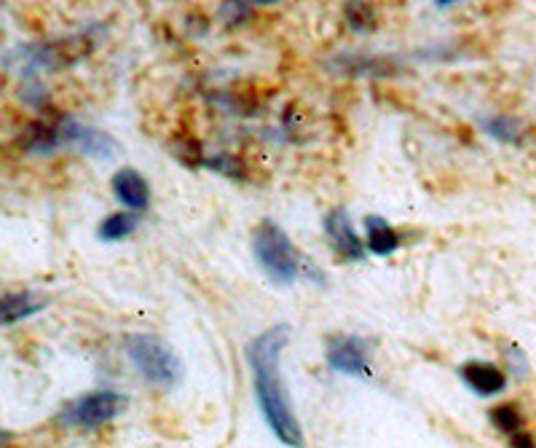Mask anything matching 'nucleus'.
I'll use <instances>...</instances> for the list:
<instances>
[{
  "label": "nucleus",
  "mask_w": 536,
  "mask_h": 448,
  "mask_svg": "<svg viewBox=\"0 0 536 448\" xmlns=\"http://www.w3.org/2000/svg\"><path fill=\"white\" fill-rule=\"evenodd\" d=\"M290 344V328L287 325H274L263 330L247 344L244 357L250 365L252 387H255V400H258L260 414L268 422L271 432L277 435L285 446H303V430L298 416H295L293 400L285 387L282 371H279V357Z\"/></svg>",
  "instance_id": "f257e3e1"
},
{
  "label": "nucleus",
  "mask_w": 536,
  "mask_h": 448,
  "mask_svg": "<svg viewBox=\"0 0 536 448\" xmlns=\"http://www.w3.org/2000/svg\"><path fill=\"white\" fill-rule=\"evenodd\" d=\"M252 255L258 261L260 271L274 285H293L303 274V255L295 250L293 239L274 220H260L258 229L252 231Z\"/></svg>",
  "instance_id": "f03ea898"
},
{
  "label": "nucleus",
  "mask_w": 536,
  "mask_h": 448,
  "mask_svg": "<svg viewBox=\"0 0 536 448\" xmlns=\"http://www.w3.org/2000/svg\"><path fill=\"white\" fill-rule=\"evenodd\" d=\"M124 352L134 371L159 389H175L183 384L185 365L175 349L148 333H132L124 339Z\"/></svg>",
  "instance_id": "7ed1b4c3"
},
{
  "label": "nucleus",
  "mask_w": 536,
  "mask_h": 448,
  "mask_svg": "<svg viewBox=\"0 0 536 448\" xmlns=\"http://www.w3.org/2000/svg\"><path fill=\"white\" fill-rule=\"evenodd\" d=\"M126 408H129V398L121 395V392L94 389V392H86V395L76 398L73 403H67L65 411L57 419L59 424H65L70 430L92 432L110 424L113 419H118Z\"/></svg>",
  "instance_id": "20e7f679"
},
{
  "label": "nucleus",
  "mask_w": 536,
  "mask_h": 448,
  "mask_svg": "<svg viewBox=\"0 0 536 448\" xmlns=\"http://www.w3.org/2000/svg\"><path fill=\"white\" fill-rule=\"evenodd\" d=\"M57 129L59 137H62V145L76 148L78 153H84V156H89V159L94 161L113 159V156L121 153V145H118L108 132H102V129L97 127H86V124L70 119V116L57 119Z\"/></svg>",
  "instance_id": "39448f33"
},
{
  "label": "nucleus",
  "mask_w": 536,
  "mask_h": 448,
  "mask_svg": "<svg viewBox=\"0 0 536 448\" xmlns=\"http://www.w3.org/2000/svg\"><path fill=\"white\" fill-rule=\"evenodd\" d=\"M322 229H325L327 242H330V247H333V253L338 255V258L357 263L368 253V242H362L357 229L352 226L349 212H346L344 207H335V210L327 212Z\"/></svg>",
  "instance_id": "423d86ee"
},
{
  "label": "nucleus",
  "mask_w": 536,
  "mask_h": 448,
  "mask_svg": "<svg viewBox=\"0 0 536 448\" xmlns=\"http://www.w3.org/2000/svg\"><path fill=\"white\" fill-rule=\"evenodd\" d=\"M325 360L335 373L354 376V379H368L370 376L368 352H365V344L357 336H333V339H327Z\"/></svg>",
  "instance_id": "0eeeda50"
},
{
  "label": "nucleus",
  "mask_w": 536,
  "mask_h": 448,
  "mask_svg": "<svg viewBox=\"0 0 536 448\" xmlns=\"http://www.w3.org/2000/svg\"><path fill=\"white\" fill-rule=\"evenodd\" d=\"M459 376L480 398H496L507 389V373L499 365L486 363V360H467L459 368Z\"/></svg>",
  "instance_id": "6e6552de"
},
{
  "label": "nucleus",
  "mask_w": 536,
  "mask_h": 448,
  "mask_svg": "<svg viewBox=\"0 0 536 448\" xmlns=\"http://www.w3.org/2000/svg\"><path fill=\"white\" fill-rule=\"evenodd\" d=\"M110 188H113V196L124 204L126 210L145 212L151 207V186L134 167H121V170L113 172Z\"/></svg>",
  "instance_id": "1a4fd4ad"
},
{
  "label": "nucleus",
  "mask_w": 536,
  "mask_h": 448,
  "mask_svg": "<svg viewBox=\"0 0 536 448\" xmlns=\"http://www.w3.org/2000/svg\"><path fill=\"white\" fill-rule=\"evenodd\" d=\"M365 234H368V253L373 255H392L400 247V234L392 223L381 215H368L365 218Z\"/></svg>",
  "instance_id": "9d476101"
},
{
  "label": "nucleus",
  "mask_w": 536,
  "mask_h": 448,
  "mask_svg": "<svg viewBox=\"0 0 536 448\" xmlns=\"http://www.w3.org/2000/svg\"><path fill=\"white\" fill-rule=\"evenodd\" d=\"M46 298L35 296L33 290H22V293H3V325H14L19 320H27L33 314L46 309Z\"/></svg>",
  "instance_id": "9b49d317"
},
{
  "label": "nucleus",
  "mask_w": 536,
  "mask_h": 448,
  "mask_svg": "<svg viewBox=\"0 0 536 448\" xmlns=\"http://www.w3.org/2000/svg\"><path fill=\"white\" fill-rule=\"evenodd\" d=\"M140 226V218H137V212H113L108 218H102V223L97 226V237L100 242H124L137 231Z\"/></svg>",
  "instance_id": "f8f14e48"
},
{
  "label": "nucleus",
  "mask_w": 536,
  "mask_h": 448,
  "mask_svg": "<svg viewBox=\"0 0 536 448\" xmlns=\"http://www.w3.org/2000/svg\"><path fill=\"white\" fill-rule=\"evenodd\" d=\"M344 19L357 35H368L376 30V9L370 0H349L344 6Z\"/></svg>",
  "instance_id": "ddd939ff"
},
{
  "label": "nucleus",
  "mask_w": 536,
  "mask_h": 448,
  "mask_svg": "<svg viewBox=\"0 0 536 448\" xmlns=\"http://www.w3.org/2000/svg\"><path fill=\"white\" fill-rule=\"evenodd\" d=\"M491 422H494V427L502 435H507V438H518L520 432H523V427H526V419H523V414H520V408L515 406V403H499L496 408H491Z\"/></svg>",
  "instance_id": "4468645a"
},
{
  "label": "nucleus",
  "mask_w": 536,
  "mask_h": 448,
  "mask_svg": "<svg viewBox=\"0 0 536 448\" xmlns=\"http://www.w3.org/2000/svg\"><path fill=\"white\" fill-rule=\"evenodd\" d=\"M252 0H223L218 6L220 25L226 30H239L252 19Z\"/></svg>",
  "instance_id": "2eb2a0df"
},
{
  "label": "nucleus",
  "mask_w": 536,
  "mask_h": 448,
  "mask_svg": "<svg viewBox=\"0 0 536 448\" xmlns=\"http://www.w3.org/2000/svg\"><path fill=\"white\" fill-rule=\"evenodd\" d=\"M480 127L499 143H520V124L512 116H491V119H483Z\"/></svg>",
  "instance_id": "dca6fc26"
},
{
  "label": "nucleus",
  "mask_w": 536,
  "mask_h": 448,
  "mask_svg": "<svg viewBox=\"0 0 536 448\" xmlns=\"http://www.w3.org/2000/svg\"><path fill=\"white\" fill-rule=\"evenodd\" d=\"M207 167H212L215 172H220V175H228V178H244L242 172V164H239V159H231V156H218V159H210L207 161Z\"/></svg>",
  "instance_id": "f3484780"
},
{
  "label": "nucleus",
  "mask_w": 536,
  "mask_h": 448,
  "mask_svg": "<svg viewBox=\"0 0 536 448\" xmlns=\"http://www.w3.org/2000/svg\"><path fill=\"white\" fill-rule=\"evenodd\" d=\"M507 360H510L512 373H515L518 379H528V373H531V365H528V357H526V352H523V349L515 347V344H512V347H507Z\"/></svg>",
  "instance_id": "a211bd4d"
},
{
  "label": "nucleus",
  "mask_w": 536,
  "mask_h": 448,
  "mask_svg": "<svg viewBox=\"0 0 536 448\" xmlns=\"http://www.w3.org/2000/svg\"><path fill=\"white\" fill-rule=\"evenodd\" d=\"M456 3H464V0H435V6H440V9H448V6H456Z\"/></svg>",
  "instance_id": "6ab92c4d"
},
{
  "label": "nucleus",
  "mask_w": 536,
  "mask_h": 448,
  "mask_svg": "<svg viewBox=\"0 0 536 448\" xmlns=\"http://www.w3.org/2000/svg\"><path fill=\"white\" fill-rule=\"evenodd\" d=\"M255 6H277L279 0H252Z\"/></svg>",
  "instance_id": "aec40b11"
}]
</instances>
